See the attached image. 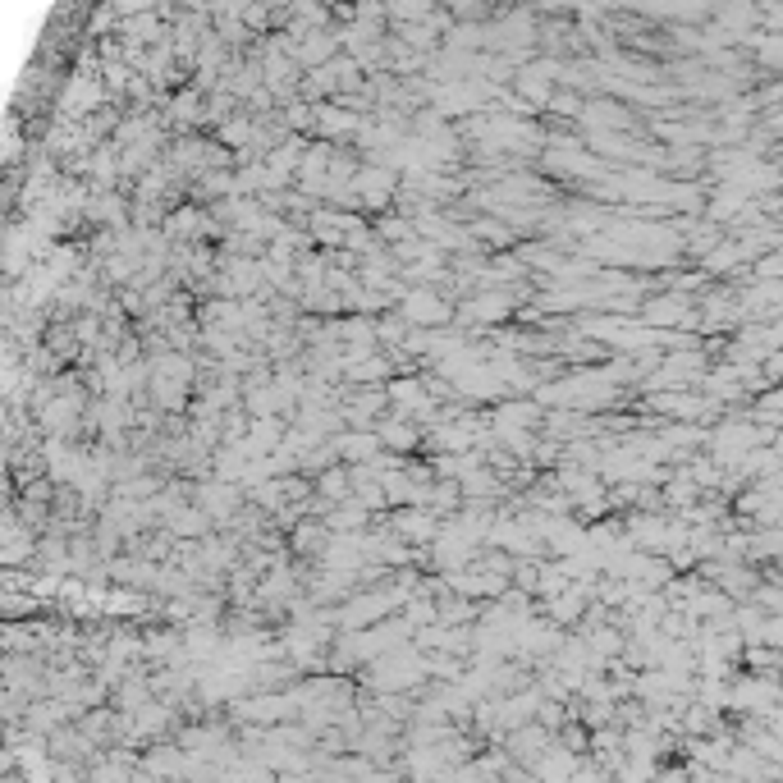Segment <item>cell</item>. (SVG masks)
<instances>
[{"label": "cell", "mask_w": 783, "mask_h": 783, "mask_svg": "<svg viewBox=\"0 0 783 783\" xmlns=\"http://www.w3.org/2000/svg\"><path fill=\"white\" fill-rule=\"evenodd\" d=\"M403 312L413 316V321H440V316H445V307L435 303L431 294H413V298H408V307H403Z\"/></svg>", "instance_id": "cell-1"}]
</instances>
